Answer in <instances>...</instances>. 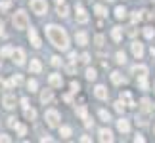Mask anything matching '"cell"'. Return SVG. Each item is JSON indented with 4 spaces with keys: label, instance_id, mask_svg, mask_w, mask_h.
<instances>
[{
    "label": "cell",
    "instance_id": "4fadbf2b",
    "mask_svg": "<svg viewBox=\"0 0 155 143\" xmlns=\"http://www.w3.org/2000/svg\"><path fill=\"white\" fill-rule=\"evenodd\" d=\"M94 95H96L98 99H107L109 92L105 90V86H96V90H94Z\"/></svg>",
    "mask_w": 155,
    "mask_h": 143
},
{
    "label": "cell",
    "instance_id": "3957f363",
    "mask_svg": "<svg viewBox=\"0 0 155 143\" xmlns=\"http://www.w3.org/2000/svg\"><path fill=\"white\" fill-rule=\"evenodd\" d=\"M44 120H46V124H48L50 128H56L58 124H59V113L54 111V109L46 111V113H44Z\"/></svg>",
    "mask_w": 155,
    "mask_h": 143
},
{
    "label": "cell",
    "instance_id": "484cf974",
    "mask_svg": "<svg viewBox=\"0 0 155 143\" xmlns=\"http://www.w3.org/2000/svg\"><path fill=\"white\" fill-rule=\"evenodd\" d=\"M21 82H23V78H21V76H19V75H14V76L10 78V86H19Z\"/></svg>",
    "mask_w": 155,
    "mask_h": 143
},
{
    "label": "cell",
    "instance_id": "7a4b0ae2",
    "mask_svg": "<svg viewBox=\"0 0 155 143\" xmlns=\"http://www.w3.org/2000/svg\"><path fill=\"white\" fill-rule=\"evenodd\" d=\"M14 27L15 29H19V31H23V29H27L29 27V17H27V14L23 10H19V11H15V15H14Z\"/></svg>",
    "mask_w": 155,
    "mask_h": 143
},
{
    "label": "cell",
    "instance_id": "74e56055",
    "mask_svg": "<svg viewBox=\"0 0 155 143\" xmlns=\"http://www.w3.org/2000/svg\"><path fill=\"white\" fill-rule=\"evenodd\" d=\"M153 34H155V31H153L151 27H146V29H144V37H146V38H153Z\"/></svg>",
    "mask_w": 155,
    "mask_h": 143
},
{
    "label": "cell",
    "instance_id": "30bf717a",
    "mask_svg": "<svg viewBox=\"0 0 155 143\" xmlns=\"http://www.w3.org/2000/svg\"><path fill=\"white\" fill-rule=\"evenodd\" d=\"M132 53H134V57L142 59V57H144V44H140V42H132Z\"/></svg>",
    "mask_w": 155,
    "mask_h": 143
},
{
    "label": "cell",
    "instance_id": "603a6c76",
    "mask_svg": "<svg viewBox=\"0 0 155 143\" xmlns=\"http://www.w3.org/2000/svg\"><path fill=\"white\" fill-rule=\"evenodd\" d=\"M94 11H96V14H98L100 17H107V10L104 8V6H100V4L94 6Z\"/></svg>",
    "mask_w": 155,
    "mask_h": 143
},
{
    "label": "cell",
    "instance_id": "4dcf8cb0",
    "mask_svg": "<svg viewBox=\"0 0 155 143\" xmlns=\"http://www.w3.org/2000/svg\"><path fill=\"white\" fill-rule=\"evenodd\" d=\"M77 115H79L82 120H84V118H88V111H86V107H79V109H77Z\"/></svg>",
    "mask_w": 155,
    "mask_h": 143
},
{
    "label": "cell",
    "instance_id": "5b68a950",
    "mask_svg": "<svg viewBox=\"0 0 155 143\" xmlns=\"http://www.w3.org/2000/svg\"><path fill=\"white\" fill-rule=\"evenodd\" d=\"M75 17H77V21H79V23H86L88 21V14H86V10L82 8L81 4L75 6Z\"/></svg>",
    "mask_w": 155,
    "mask_h": 143
},
{
    "label": "cell",
    "instance_id": "b9f144b4",
    "mask_svg": "<svg viewBox=\"0 0 155 143\" xmlns=\"http://www.w3.org/2000/svg\"><path fill=\"white\" fill-rule=\"evenodd\" d=\"M136 122H140L142 126H144V124H147V115H140L138 118H136Z\"/></svg>",
    "mask_w": 155,
    "mask_h": 143
},
{
    "label": "cell",
    "instance_id": "d590c367",
    "mask_svg": "<svg viewBox=\"0 0 155 143\" xmlns=\"http://www.w3.org/2000/svg\"><path fill=\"white\" fill-rule=\"evenodd\" d=\"M27 88H29V92H37V88H38L37 80H29L27 82Z\"/></svg>",
    "mask_w": 155,
    "mask_h": 143
},
{
    "label": "cell",
    "instance_id": "6da1fadb",
    "mask_svg": "<svg viewBox=\"0 0 155 143\" xmlns=\"http://www.w3.org/2000/svg\"><path fill=\"white\" fill-rule=\"evenodd\" d=\"M46 34H48V38H50V42L58 48V50H69V38H67V33L63 31L61 27H58V25H48L46 27Z\"/></svg>",
    "mask_w": 155,
    "mask_h": 143
},
{
    "label": "cell",
    "instance_id": "f546056e",
    "mask_svg": "<svg viewBox=\"0 0 155 143\" xmlns=\"http://www.w3.org/2000/svg\"><path fill=\"white\" fill-rule=\"evenodd\" d=\"M12 50H14V48H10V46H4L2 50H0V57H8V56H12Z\"/></svg>",
    "mask_w": 155,
    "mask_h": 143
},
{
    "label": "cell",
    "instance_id": "d4e9b609",
    "mask_svg": "<svg viewBox=\"0 0 155 143\" xmlns=\"http://www.w3.org/2000/svg\"><path fill=\"white\" fill-rule=\"evenodd\" d=\"M140 103H142V109H144L146 113H150V111H151V101L147 99V97H144V99L140 101Z\"/></svg>",
    "mask_w": 155,
    "mask_h": 143
},
{
    "label": "cell",
    "instance_id": "7c38bea8",
    "mask_svg": "<svg viewBox=\"0 0 155 143\" xmlns=\"http://www.w3.org/2000/svg\"><path fill=\"white\" fill-rule=\"evenodd\" d=\"M75 40H77V44H79V46H86L88 44V34L84 31H81V33L75 34Z\"/></svg>",
    "mask_w": 155,
    "mask_h": 143
},
{
    "label": "cell",
    "instance_id": "8992f818",
    "mask_svg": "<svg viewBox=\"0 0 155 143\" xmlns=\"http://www.w3.org/2000/svg\"><path fill=\"white\" fill-rule=\"evenodd\" d=\"M12 59H14L15 65H23V63H25V52H23L21 48H17V50H12Z\"/></svg>",
    "mask_w": 155,
    "mask_h": 143
},
{
    "label": "cell",
    "instance_id": "4316f807",
    "mask_svg": "<svg viewBox=\"0 0 155 143\" xmlns=\"http://www.w3.org/2000/svg\"><path fill=\"white\" fill-rule=\"evenodd\" d=\"M59 134H61V138H69L73 132H71L69 126H59Z\"/></svg>",
    "mask_w": 155,
    "mask_h": 143
},
{
    "label": "cell",
    "instance_id": "f5cc1de1",
    "mask_svg": "<svg viewBox=\"0 0 155 143\" xmlns=\"http://www.w3.org/2000/svg\"><path fill=\"white\" fill-rule=\"evenodd\" d=\"M21 105H23V107H29V99L23 97V99H21Z\"/></svg>",
    "mask_w": 155,
    "mask_h": 143
},
{
    "label": "cell",
    "instance_id": "ba28073f",
    "mask_svg": "<svg viewBox=\"0 0 155 143\" xmlns=\"http://www.w3.org/2000/svg\"><path fill=\"white\" fill-rule=\"evenodd\" d=\"M29 42H31L35 48H40V46H42V42H40V37L37 34V31H35V29H31V31H29Z\"/></svg>",
    "mask_w": 155,
    "mask_h": 143
},
{
    "label": "cell",
    "instance_id": "9c48e42d",
    "mask_svg": "<svg viewBox=\"0 0 155 143\" xmlns=\"http://www.w3.org/2000/svg\"><path fill=\"white\" fill-rule=\"evenodd\" d=\"M48 82H50V86L52 88H61V84H63V78H61V75H50V78H48Z\"/></svg>",
    "mask_w": 155,
    "mask_h": 143
},
{
    "label": "cell",
    "instance_id": "f35d334b",
    "mask_svg": "<svg viewBox=\"0 0 155 143\" xmlns=\"http://www.w3.org/2000/svg\"><path fill=\"white\" fill-rule=\"evenodd\" d=\"M115 111L117 113H124V103L123 101H115Z\"/></svg>",
    "mask_w": 155,
    "mask_h": 143
},
{
    "label": "cell",
    "instance_id": "2e32d148",
    "mask_svg": "<svg viewBox=\"0 0 155 143\" xmlns=\"http://www.w3.org/2000/svg\"><path fill=\"white\" fill-rule=\"evenodd\" d=\"M121 101H124L127 103V107H134V101H132V95H130V92H121Z\"/></svg>",
    "mask_w": 155,
    "mask_h": 143
},
{
    "label": "cell",
    "instance_id": "ee69618b",
    "mask_svg": "<svg viewBox=\"0 0 155 143\" xmlns=\"http://www.w3.org/2000/svg\"><path fill=\"white\" fill-rule=\"evenodd\" d=\"M81 61L82 63H88V61H90V53H82V56H81Z\"/></svg>",
    "mask_w": 155,
    "mask_h": 143
},
{
    "label": "cell",
    "instance_id": "cb8c5ba5",
    "mask_svg": "<svg viewBox=\"0 0 155 143\" xmlns=\"http://www.w3.org/2000/svg\"><path fill=\"white\" fill-rule=\"evenodd\" d=\"M58 15L59 17H67L69 15V8L67 6H58Z\"/></svg>",
    "mask_w": 155,
    "mask_h": 143
},
{
    "label": "cell",
    "instance_id": "f1b7e54d",
    "mask_svg": "<svg viewBox=\"0 0 155 143\" xmlns=\"http://www.w3.org/2000/svg\"><path fill=\"white\" fill-rule=\"evenodd\" d=\"M142 17H144V11H132V23H138V21H142Z\"/></svg>",
    "mask_w": 155,
    "mask_h": 143
},
{
    "label": "cell",
    "instance_id": "8d00e7d4",
    "mask_svg": "<svg viewBox=\"0 0 155 143\" xmlns=\"http://www.w3.org/2000/svg\"><path fill=\"white\" fill-rule=\"evenodd\" d=\"M115 57H117V63H121V65L127 61V56H124V52H117V56H115Z\"/></svg>",
    "mask_w": 155,
    "mask_h": 143
},
{
    "label": "cell",
    "instance_id": "bcb514c9",
    "mask_svg": "<svg viewBox=\"0 0 155 143\" xmlns=\"http://www.w3.org/2000/svg\"><path fill=\"white\" fill-rule=\"evenodd\" d=\"M92 124H94V122L90 120V116H88V118H84V126H86V128H92Z\"/></svg>",
    "mask_w": 155,
    "mask_h": 143
},
{
    "label": "cell",
    "instance_id": "d6a6232c",
    "mask_svg": "<svg viewBox=\"0 0 155 143\" xmlns=\"http://www.w3.org/2000/svg\"><path fill=\"white\" fill-rule=\"evenodd\" d=\"M138 86L142 90H147V78L146 76H138Z\"/></svg>",
    "mask_w": 155,
    "mask_h": 143
},
{
    "label": "cell",
    "instance_id": "277c9868",
    "mask_svg": "<svg viewBox=\"0 0 155 143\" xmlns=\"http://www.w3.org/2000/svg\"><path fill=\"white\" fill-rule=\"evenodd\" d=\"M31 10L37 15H44L48 11V4H46V0H31Z\"/></svg>",
    "mask_w": 155,
    "mask_h": 143
},
{
    "label": "cell",
    "instance_id": "c3c4849f",
    "mask_svg": "<svg viewBox=\"0 0 155 143\" xmlns=\"http://www.w3.org/2000/svg\"><path fill=\"white\" fill-rule=\"evenodd\" d=\"M69 59L75 63V61H77V53H75V52H71V53H69Z\"/></svg>",
    "mask_w": 155,
    "mask_h": 143
},
{
    "label": "cell",
    "instance_id": "83f0119b",
    "mask_svg": "<svg viewBox=\"0 0 155 143\" xmlns=\"http://www.w3.org/2000/svg\"><path fill=\"white\" fill-rule=\"evenodd\" d=\"M12 8V0H2L0 2V11H8Z\"/></svg>",
    "mask_w": 155,
    "mask_h": 143
},
{
    "label": "cell",
    "instance_id": "7402d4cb",
    "mask_svg": "<svg viewBox=\"0 0 155 143\" xmlns=\"http://www.w3.org/2000/svg\"><path fill=\"white\" fill-rule=\"evenodd\" d=\"M25 118H27V120H35V118H37V111L25 107Z\"/></svg>",
    "mask_w": 155,
    "mask_h": 143
},
{
    "label": "cell",
    "instance_id": "680465c9",
    "mask_svg": "<svg viewBox=\"0 0 155 143\" xmlns=\"http://www.w3.org/2000/svg\"><path fill=\"white\" fill-rule=\"evenodd\" d=\"M151 2H153V4H155V0H151Z\"/></svg>",
    "mask_w": 155,
    "mask_h": 143
},
{
    "label": "cell",
    "instance_id": "1f68e13d",
    "mask_svg": "<svg viewBox=\"0 0 155 143\" xmlns=\"http://www.w3.org/2000/svg\"><path fill=\"white\" fill-rule=\"evenodd\" d=\"M14 128L17 130V134H19V135H25V134H27V128L23 126V124H19V122H15V126H14Z\"/></svg>",
    "mask_w": 155,
    "mask_h": 143
},
{
    "label": "cell",
    "instance_id": "816d5d0a",
    "mask_svg": "<svg viewBox=\"0 0 155 143\" xmlns=\"http://www.w3.org/2000/svg\"><path fill=\"white\" fill-rule=\"evenodd\" d=\"M0 141H10V138L6 134H0Z\"/></svg>",
    "mask_w": 155,
    "mask_h": 143
},
{
    "label": "cell",
    "instance_id": "ffe728a7",
    "mask_svg": "<svg viewBox=\"0 0 155 143\" xmlns=\"http://www.w3.org/2000/svg\"><path fill=\"white\" fill-rule=\"evenodd\" d=\"M111 37H113V40H115V42H119V40L123 38V29H121V27H113Z\"/></svg>",
    "mask_w": 155,
    "mask_h": 143
},
{
    "label": "cell",
    "instance_id": "44dd1931",
    "mask_svg": "<svg viewBox=\"0 0 155 143\" xmlns=\"http://www.w3.org/2000/svg\"><path fill=\"white\" fill-rule=\"evenodd\" d=\"M115 17L117 19H124V17H127V10H124L123 6H117L115 8Z\"/></svg>",
    "mask_w": 155,
    "mask_h": 143
},
{
    "label": "cell",
    "instance_id": "6f0895ef",
    "mask_svg": "<svg viewBox=\"0 0 155 143\" xmlns=\"http://www.w3.org/2000/svg\"><path fill=\"white\" fill-rule=\"evenodd\" d=\"M56 2H58V4H61V2H63V0H56Z\"/></svg>",
    "mask_w": 155,
    "mask_h": 143
},
{
    "label": "cell",
    "instance_id": "681fc988",
    "mask_svg": "<svg viewBox=\"0 0 155 143\" xmlns=\"http://www.w3.org/2000/svg\"><path fill=\"white\" fill-rule=\"evenodd\" d=\"M0 37H6V33H4V23L0 21Z\"/></svg>",
    "mask_w": 155,
    "mask_h": 143
},
{
    "label": "cell",
    "instance_id": "60d3db41",
    "mask_svg": "<svg viewBox=\"0 0 155 143\" xmlns=\"http://www.w3.org/2000/svg\"><path fill=\"white\" fill-rule=\"evenodd\" d=\"M81 90V84H79V82H71V92H73V94H77V92H79Z\"/></svg>",
    "mask_w": 155,
    "mask_h": 143
},
{
    "label": "cell",
    "instance_id": "e575fe53",
    "mask_svg": "<svg viewBox=\"0 0 155 143\" xmlns=\"http://www.w3.org/2000/svg\"><path fill=\"white\" fill-rule=\"evenodd\" d=\"M100 118H102L104 122H109V120H111V115H109L107 111H104V109H102V111H100Z\"/></svg>",
    "mask_w": 155,
    "mask_h": 143
},
{
    "label": "cell",
    "instance_id": "7dc6e473",
    "mask_svg": "<svg viewBox=\"0 0 155 143\" xmlns=\"http://www.w3.org/2000/svg\"><path fill=\"white\" fill-rule=\"evenodd\" d=\"M0 88H10V82H6V80L0 78Z\"/></svg>",
    "mask_w": 155,
    "mask_h": 143
},
{
    "label": "cell",
    "instance_id": "11a10c76",
    "mask_svg": "<svg viewBox=\"0 0 155 143\" xmlns=\"http://www.w3.org/2000/svg\"><path fill=\"white\" fill-rule=\"evenodd\" d=\"M67 73H69V75L75 73V67H73V65H69V67H67Z\"/></svg>",
    "mask_w": 155,
    "mask_h": 143
},
{
    "label": "cell",
    "instance_id": "836d02e7",
    "mask_svg": "<svg viewBox=\"0 0 155 143\" xmlns=\"http://www.w3.org/2000/svg\"><path fill=\"white\" fill-rule=\"evenodd\" d=\"M96 76H98V73H96L94 69H88V71H86V78L90 80V82H92V80H96Z\"/></svg>",
    "mask_w": 155,
    "mask_h": 143
},
{
    "label": "cell",
    "instance_id": "f907efd6",
    "mask_svg": "<svg viewBox=\"0 0 155 143\" xmlns=\"http://www.w3.org/2000/svg\"><path fill=\"white\" fill-rule=\"evenodd\" d=\"M128 34H130V37H134V34H136V27H130L128 29Z\"/></svg>",
    "mask_w": 155,
    "mask_h": 143
},
{
    "label": "cell",
    "instance_id": "8fae6325",
    "mask_svg": "<svg viewBox=\"0 0 155 143\" xmlns=\"http://www.w3.org/2000/svg\"><path fill=\"white\" fill-rule=\"evenodd\" d=\"M117 128H119V132H121V134H128V132H130V124H128L127 118L117 120Z\"/></svg>",
    "mask_w": 155,
    "mask_h": 143
},
{
    "label": "cell",
    "instance_id": "ab89813d",
    "mask_svg": "<svg viewBox=\"0 0 155 143\" xmlns=\"http://www.w3.org/2000/svg\"><path fill=\"white\" fill-rule=\"evenodd\" d=\"M94 42H96L98 48H102V46H104V34H98V37L94 38Z\"/></svg>",
    "mask_w": 155,
    "mask_h": 143
},
{
    "label": "cell",
    "instance_id": "5bb4252c",
    "mask_svg": "<svg viewBox=\"0 0 155 143\" xmlns=\"http://www.w3.org/2000/svg\"><path fill=\"white\" fill-rule=\"evenodd\" d=\"M132 75H136V76H146L147 75V67H146V65H134V67H132Z\"/></svg>",
    "mask_w": 155,
    "mask_h": 143
},
{
    "label": "cell",
    "instance_id": "f6af8a7d",
    "mask_svg": "<svg viewBox=\"0 0 155 143\" xmlns=\"http://www.w3.org/2000/svg\"><path fill=\"white\" fill-rule=\"evenodd\" d=\"M15 122H17V120H15L14 116H10V118H8V126H10V128H14V126H15Z\"/></svg>",
    "mask_w": 155,
    "mask_h": 143
},
{
    "label": "cell",
    "instance_id": "9f6ffc18",
    "mask_svg": "<svg viewBox=\"0 0 155 143\" xmlns=\"http://www.w3.org/2000/svg\"><path fill=\"white\" fill-rule=\"evenodd\" d=\"M150 53H151V56L155 57V48H153V46H151V50H150Z\"/></svg>",
    "mask_w": 155,
    "mask_h": 143
},
{
    "label": "cell",
    "instance_id": "9a60e30c",
    "mask_svg": "<svg viewBox=\"0 0 155 143\" xmlns=\"http://www.w3.org/2000/svg\"><path fill=\"white\" fill-rule=\"evenodd\" d=\"M29 69H31V73L38 75L40 71H42V63H40L38 59H31V65H29Z\"/></svg>",
    "mask_w": 155,
    "mask_h": 143
},
{
    "label": "cell",
    "instance_id": "ac0fdd59",
    "mask_svg": "<svg viewBox=\"0 0 155 143\" xmlns=\"http://www.w3.org/2000/svg\"><path fill=\"white\" fill-rule=\"evenodd\" d=\"M111 82L113 84H124V82H127V78H124V76L121 75V73H111Z\"/></svg>",
    "mask_w": 155,
    "mask_h": 143
},
{
    "label": "cell",
    "instance_id": "7bdbcfd3",
    "mask_svg": "<svg viewBox=\"0 0 155 143\" xmlns=\"http://www.w3.org/2000/svg\"><path fill=\"white\" fill-rule=\"evenodd\" d=\"M52 65H54V67H59V65H61V59H59L58 56H54L52 57Z\"/></svg>",
    "mask_w": 155,
    "mask_h": 143
},
{
    "label": "cell",
    "instance_id": "d6986e66",
    "mask_svg": "<svg viewBox=\"0 0 155 143\" xmlns=\"http://www.w3.org/2000/svg\"><path fill=\"white\" fill-rule=\"evenodd\" d=\"M52 99H54V94H52V90H44L42 94H40V101H42V103H50Z\"/></svg>",
    "mask_w": 155,
    "mask_h": 143
},
{
    "label": "cell",
    "instance_id": "e0dca14e",
    "mask_svg": "<svg viewBox=\"0 0 155 143\" xmlns=\"http://www.w3.org/2000/svg\"><path fill=\"white\" fill-rule=\"evenodd\" d=\"M100 141H113V134L109 132V130H105V128H102L100 130Z\"/></svg>",
    "mask_w": 155,
    "mask_h": 143
},
{
    "label": "cell",
    "instance_id": "db71d44e",
    "mask_svg": "<svg viewBox=\"0 0 155 143\" xmlns=\"http://www.w3.org/2000/svg\"><path fill=\"white\" fill-rule=\"evenodd\" d=\"M81 141H84V143H88V141H92V138H88V135H82V138H81Z\"/></svg>",
    "mask_w": 155,
    "mask_h": 143
},
{
    "label": "cell",
    "instance_id": "52a82bcc",
    "mask_svg": "<svg viewBox=\"0 0 155 143\" xmlns=\"http://www.w3.org/2000/svg\"><path fill=\"white\" fill-rule=\"evenodd\" d=\"M15 103H17V99H15V95H12V94H6L2 97V105L6 109H15Z\"/></svg>",
    "mask_w": 155,
    "mask_h": 143
}]
</instances>
